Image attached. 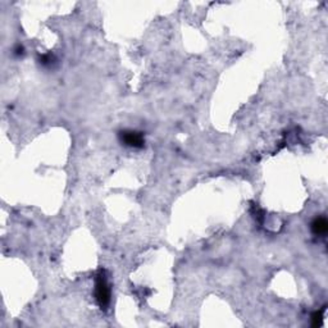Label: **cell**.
<instances>
[{"label": "cell", "mask_w": 328, "mask_h": 328, "mask_svg": "<svg viewBox=\"0 0 328 328\" xmlns=\"http://www.w3.org/2000/svg\"><path fill=\"white\" fill-rule=\"evenodd\" d=\"M311 231L317 236H324L328 231L327 219L324 217H318V218L314 219L313 223H311Z\"/></svg>", "instance_id": "3"}, {"label": "cell", "mask_w": 328, "mask_h": 328, "mask_svg": "<svg viewBox=\"0 0 328 328\" xmlns=\"http://www.w3.org/2000/svg\"><path fill=\"white\" fill-rule=\"evenodd\" d=\"M323 313H324V309L319 311H315V313L311 315V325H313V327H319V325H322L323 317H324Z\"/></svg>", "instance_id": "4"}, {"label": "cell", "mask_w": 328, "mask_h": 328, "mask_svg": "<svg viewBox=\"0 0 328 328\" xmlns=\"http://www.w3.org/2000/svg\"><path fill=\"white\" fill-rule=\"evenodd\" d=\"M118 136L122 144H124L126 146L140 149V147L144 146L145 144L144 136H142L141 132H137V131L124 130L121 131Z\"/></svg>", "instance_id": "2"}, {"label": "cell", "mask_w": 328, "mask_h": 328, "mask_svg": "<svg viewBox=\"0 0 328 328\" xmlns=\"http://www.w3.org/2000/svg\"><path fill=\"white\" fill-rule=\"evenodd\" d=\"M95 299L101 309H105L110 302V288L104 272L96 276L95 279Z\"/></svg>", "instance_id": "1"}]
</instances>
